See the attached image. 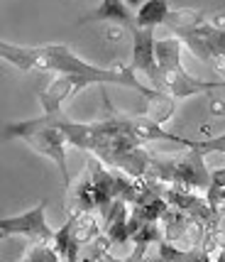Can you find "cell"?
Masks as SVG:
<instances>
[{
    "mask_svg": "<svg viewBox=\"0 0 225 262\" xmlns=\"http://www.w3.org/2000/svg\"><path fill=\"white\" fill-rule=\"evenodd\" d=\"M203 157L206 155L193 147H189V155H184V157H152L147 177L164 184H176L189 191L193 189L208 191V186L213 184V177H211Z\"/></svg>",
    "mask_w": 225,
    "mask_h": 262,
    "instance_id": "5",
    "label": "cell"
},
{
    "mask_svg": "<svg viewBox=\"0 0 225 262\" xmlns=\"http://www.w3.org/2000/svg\"><path fill=\"white\" fill-rule=\"evenodd\" d=\"M93 20L115 23V25H120L123 30H127V32H132V30L137 27L135 15H132V8H130L125 0H101V5H98L93 12H88L86 17H81L79 25L93 23Z\"/></svg>",
    "mask_w": 225,
    "mask_h": 262,
    "instance_id": "9",
    "label": "cell"
},
{
    "mask_svg": "<svg viewBox=\"0 0 225 262\" xmlns=\"http://www.w3.org/2000/svg\"><path fill=\"white\" fill-rule=\"evenodd\" d=\"M59 111H44L42 118H32V120H22V123H8L3 130L5 140L20 137L27 145H32L39 155H44L59 167V174L64 179V186L71 191V174H69L66 164V145L69 140L64 135V130L59 127Z\"/></svg>",
    "mask_w": 225,
    "mask_h": 262,
    "instance_id": "2",
    "label": "cell"
},
{
    "mask_svg": "<svg viewBox=\"0 0 225 262\" xmlns=\"http://www.w3.org/2000/svg\"><path fill=\"white\" fill-rule=\"evenodd\" d=\"M0 57L5 59L8 64L22 69V71H54L59 76H64L74 83L76 93L83 91L86 86L93 83H118L125 89H132V91L142 93L147 101H154L159 98L164 91L157 89H147L140 81L135 79V71L130 67H120L115 69H101L86 64L83 59H79L66 45H42V47H17L10 42H0Z\"/></svg>",
    "mask_w": 225,
    "mask_h": 262,
    "instance_id": "1",
    "label": "cell"
},
{
    "mask_svg": "<svg viewBox=\"0 0 225 262\" xmlns=\"http://www.w3.org/2000/svg\"><path fill=\"white\" fill-rule=\"evenodd\" d=\"M162 238H164V233L157 228V223H147V226H142V228L132 235V240H135V252H132V255H137L140 260H147V248L154 245V243H159Z\"/></svg>",
    "mask_w": 225,
    "mask_h": 262,
    "instance_id": "12",
    "label": "cell"
},
{
    "mask_svg": "<svg viewBox=\"0 0 225 262\" xmlns=\"http://www.w3.org/2000/svg\"><path fill=\"white\" fill-rule=\"evenodd\" d=\"M211 177H213L215 186H223V189H225V167H223V169H213V171H211Z\"/></svg>",
    "mask_w": 225,
    "mask_h": 262,
    "instance_id": "17",
    "label": "cell"
},
{
    "mask_svg": "<svg viewBox=\"0 0 225 262\" xmlns=\"http://www.w3.org/2000/svg\"><path fill=\"white\" fill-rule=\"evenodd\" d=\"M132 71H142L149 83L157 79V39H154V27H135L132 30Z\"/></svg>",
    "mask_w": 225,
    "mask_h": 262,
    "instance_id": "8",
    "label": "cell"
},
{
    "mask_svg": "<svg viewBox=\"0 0 225 262\" xmlns=\"http://www.w3.org/2000/svg\"><path fill=\"white\" fill-rule=\"evenodd\" d=\"M81 262H96V257H91V255H83V257H81Z\"/></svg>",
    "mask_w": 225,
    "mask_h": 262,
    "instance_id": "19",
    "label": "cell"
},
{
    "mask_svg": "<svg viewBox=\"0 0 225 262\" xmlns=\"http://www.w3.org/2000/svg\"><path fill=\"white\" fill-rule=\"evenodd\" d=\"M193 149H198L203 155H211V152H220L225 155V135L220 137H208V140H193Z\"/></svg>",
    "mask_w": 225,
    "mask_h": 262,
    "instance_id": "15",
    "label": "cell"
},
{
    "mask_svg": "<svg viewBox=\"0 0 225 262\" xmlns=\"http://www.w3.org/2000/svg\"><path fill=\"white\" fill-rule=\"evenodd\" d=\"M164 25L176 39H181V45L191 49L193 57L211 69L225 59V27L211 25L201 10H171Z\"/></svg>",
    "mask_w": 225,
    "mask_h": 262,
    "instance_id": "3",
    "label": "cell"
},
{
    "mask_svg": "<svg viewBox=\"0 0 225 262\" xmlns=\"http://www.w3.org/2000/svg\"><path fill=\"white\" fill-rule=\"evenodd\" d=\"M125 3H127V5L132 8V10H137V8H140V5H142L145 0H125Z\"/></svg>",
    "mask_w": 225,
    "mask_h": 262,
    "instance_id": "18",
    "label": "cell"
},
{
    "mask_svg": "<svg viewBox=\"0 0 225 262\" xmlns=\"http://www.w3.org/2000/svg\"><path fill=\"white\" fill-rule=\"evenodd\" d=\"M159 194L167 199L169 206L179 208V211H184L191 221H196L203 230H208V233H215V230H218L220 211L211 208V204H208L206 199L193 196L191 191H189V189H184V186H176V184H164V182H159Z\"/></svg>",
    "mask_w": 225,
    "mask_h": 262,
    "instance_id": "6",
    "label": "cell"
},
{
    "mask_svg": "<svg viewBox=\"0 0 225 262\" xmlns=\"http://www.w3.org/2000/svg\"><path fill=\"white\" fill-rule=\"evenodd\" d=\"M64 257L56 252L54 243H39V245H34L32 250L27 252V257L25 262H61Z\"/></svg>",
    "mask_w": 225,
    "mask_h": 262,
    "instance_id": "14",
    "label": "cell"
},
{
    "mask_svg": "<svg viewBox=\"0 0 225 262\" xmlns=\"http://www.w3.org/2000/svg\"><path fill=\"white\" fill-rule=\"evenodd\" d=\"M98 262H145V260H140L137 255H130L127 260H115V257H112L110 252L105 250V252H103V255H101V260H98Z\"/></svg>",
    "mask_w": 225,
    "mask_h": 262,
    "instance_id": "16",
    "label": "cell"
},
{
    "mask_svg": "<svg viewBox=\"0 0 225 262\" xmlns=\"http://www.w3.org/2000/svg\"><path fill=\"white\" fill-rule=\"evenodd\" d=\"M44 208H47V201H39V206L30 208L27 213L3 218V221H0V233H3V238L25 235V238L39 240V243H52L56 230L49 228L47 216H44Z\"/></svg>",
    "mask_w": 225,
    "mask_h": 262,
    "instance_id": "7",
    "label": "cell"
},
{
    "mask_svg": "<svg viewBox=\"0 0 225 262\" xmlns=\"http://www.w3.org/2000/svg\"><path fill=\"white\" fill-rule=\"evenodd\" d=\"M105 221V238H108V245H123L125 240H130V213H127V201L123 199H115V204L110 206L108 216L103 218Z\"/></svg>",
    "mask_w": 225,
    "mask_h": 262,
    "instance_id": "10",
    "label": "cell"
},
{
    "mask_svg": "<svg viewBox=\"0 0 225 262\" xmlns=\"http://www.w3.org/2000/svg\"><path fill=\"white\" fill-rule=\"evenodd\" d=\"M164 221V238L167 240H174V238H184V233H186V228H189V223H191V218L186 216L184 211H179V208H169L167 216L162 218Z\"/></svg>",
    "mask_w": 225,
    "mask_h": 262,
    "instance_id": "13",
    "label": "cell"
},
{
    "mask_svg": "<svg viewBox=\"0 0 225 262\" xmlns=\"http://www.w3.org/2000/svg\"><path fill=\"white\" fill-rule=\"evenodd\" d=\"M215 262H225V248L220 250V255H218V260H215Z\"/></svg>",
    "mask_w": 225,
    "mask_h": 262,
    "instance_id": "20",
    "label": "cell"
},
{
    "mask_svg": "<svg viewBox=\"0 0 225 262\" xmlns=\"http://www.w3.org/2000/svg\"><path fill=\"white\" fill-rule=\"evenodd\" d=\"M169 12V0H145L135 10V23L137 27H157L167 23Z\"/></svg>",
    "mask_w": 225,
    "mask_h": 262,
    "instance_id": "11",
    "label": "cell"
},
{
    "mask_svg": "<svg viewBox=\"0 0 225 262\" xmlns=\"http://www.w3.org/2000/svg\"><path fill=\"white\" fill-rule=\"evenodd\" d=\"M157 79L152 89L169 93L171 98H189L196 93L225 89V79L201 81L193 79L186 69L181 67V39H157Z\"/></svg>",
    "mask_w": 225,
    "mask_h": 262,
    "instance_id": "4",
    "label": "cell"
}]
</instances>
